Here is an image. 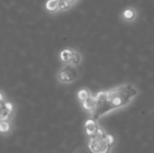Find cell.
Instances as JSON below:
<instances>
[{
	"mask_svg": "<svg viewBox=\"0 0 154 153\" xmlns=\"http://www.w3.org/2000/svg\"><path fill=\"white\" fill-rule=\"evenodd\" d=\"M107 135V133H106ZM105 136H97L93 135L90 137L88 148L92 153H109L112 146L108 143L107 137Z\"/></svg>",
	"mask_w": 154,
	"mask_h": 153,
	"instance_id": "1",
	"label": "cell"
},
{
	"mask_svg": "<svg viewBox=\"0 0 154 153\" xmlns=\"http://www.w3.org/2000/svg\"><path fill=\"white\" fill-rule=\"evenodd\" d=\"M78 77H79V72H78L77 67L70 65V64H67L66 66L61 68L57 74L58 80L64 84L72 83L78 79Z\"/></svg>",
	"mask_w": 154,
	"mask_h": 153,
	"instance_id": "2",
	"label": "cell"
},
{
	"mask_svg": "<svg viewBox=\"0 0 154 153\" xmlns=\"http://www.w3.org/2000/svg\"><path fill=\"white\" fill-rule=\"evenodd\" d=\"M121 20L126 24H132L138 18V11L134 6H126L120 14Z\"/></svg>",
	"mask_w": 154,
	"mask_h": 153,
	"instance_id": "3",
	"label": "cell"
},
{
	"mask_svg": "<svg viewBox=\"0 0 154 153\" xmlns=\"http://www.w3.org/2000/svg\"><path fill=\"white\" fill-rule=\"evenodd\" d=\"M82 107L85 111L89 113H93L94 111L97 110V103L95 101L94 96H90L89 98H87L86 100H84L82 102Z\"/></svg>",
	"mask_w": 154,
	"mask_h": 153,
	"instance_id": "4",
	"label": "cell"
},
{
	"mask_svg": "<svg viewBox=\"0 0 154 153\" xmlns=\"http://www.w3.org/2000/svg\"><path fill=\"white\" fill-rule=\"evenodd\" d=\"M97 128H99V125H97V121L94 118H88L85 122V131L86 134L89 137H91L95 134Z\"/></svg>",
	"mask_w": 154,
	"mask_h": 153,
	"instance_id": "5",
	"label": "cell"
},
{
	"mask_svg": "<svg viewBox=\"0 0 154 153\" xmlns=\"http://www.w3.org/2000/svg\"><path fill=\"white\" fill-rule=\"evenodd\" d=\"M13 111V105L8 102H3L0 105V121H5Z\"/></svg>",
	"mask_w": 154,
	"mask_h": 153,
	"instance_id": "6",
	"label": "cell"
},
{
	"mask_svg": "<svg viewBox=\"0 0 154 153\" xmlns=\"http://www.w3.org/2000/svg\"><path fill=\"white\" fill-rule=\"evenodd\" d=\"M97 103V108H99L101 105H104L107 103L108 101V90H102L99 91L95 96H93Z\"/></svg>",
	"mask_w": 154,
	"mask_h": 153,
	"instance_id": "7",
	"label": "cell"
},
{
	"mask_svg": "<svg viewBox=\"0 0 154 153\" xmlns=\"http://www.w3.org/2000/svg\"><path fill=\"white\" fill-rule=\"evenodd\" d=\"M72 53L73 49L72 48H65L60 53V60L65 64H69L70 63V60L72 58Z\"/></svg>",
	"mask_w": 154,
	"mask_h": 153,
	"instance_id": "8",
	"label": "cell"
},
{
	"mask_svg": "<svg viewBox=\"0 0 154 153\" xmlns=\"http://www.w3.org/2000/svg\"><path fill=\"white\" fill-rule=\"evenodd\" d=\"M82 55L79 53V51H77V50H75L73 49V53H72V58H71V60H70V65H72V66H78V65H80L81 64V62H82Z\"/></svg>",
	"mask_w": 154,
	"mask_h": 153,
	"instance_id": "9",
	"label": "cell"
},
{
	"mask_svg": "<svg viewBox=\"0 0 154 153\" xmlns=\"http://www.w3.org/2000/svg\"><path fill=\"white\" fill-rule=\"evenodd\" d=\"M78 99H79L81 102H83L84 100H86L87 98H89L90 96H92L91 92H90L89 89H87V88H82V89H80L79 91H78Z\"/></svg>",
	"mask_w": 154,
	"mask_h": 153,
	"instance_id": "10",
	"label": "cell"
},
{
	"mask_svg": "<svg viewBox=\"0 0 154 153\" xmlns=\"http://www.w3.org/2000/svg\"><path fill=\"white\" fill-rule=\"evenodd\" d=\"M58 1L59 0H48L45 4V8L49 12H56L58 11Z\"/></svg>",
	"mask_w": 154,
	"mask_h": 153,
	"instance_id": "11",
	"label": "cell"
},
{
	"mask_svg": "<svg viewBox=\"0 0 154 153\" xmlns=\"http://www.w3.org/2000/svg\"><path fill=\"white\" fill-rule=\"evenodd\" d=\"M71 8V4L67 0H59L58 1V10L59 11H67Z\"/></svg>",
	"mask_w": 154,
	"mask_h": 153,
	"instance_id": "12",
	"label": "cell"
},
{
	"mask_svg": "<svg viewBox=\"0 0 154 153\" xmlns=\"http://www.w3.org/2000/svg\"><path fill=\"white\" fill-rule=\"evenodd\" d=\"M11 130V123L8 121H0V132L6 133Z\"/></svg>",
	"mask_w": 154,
	"mask_h": 153,
	"instance_id": "13",
	"label": "cell"
},
{
	"mask_svg": "<svg viewBox=\"0 0 154 153\" xmlns=\"http://www.w3.org/2000/svg\"><path fill=\"white\" fill-rule=\"evenodd\" d=\"M67 1L69 2V3L71 4V5H72V4H75V3H77L78 1H79V0H67Z\"/></svg>",
	"mask_w": 154,
	"mask_h": 153,
	"instance_id": "14",
	"label": "cell"
},
{
	"mask_svg": "<svg viewBox=\"0 0 154 153\" xmlns=\"http://www.w3.org/2000/svg\"><path fill=\"white\" fill-rule=\"evenodd\" d=\"M2 103H3V96H2V94L0 93V105H1Z\"/></svg>",
	"mask_w": 154,
	"mask_h": 153,
	"instance_id": "15",
	"label": "cell"
}]
</instances>
